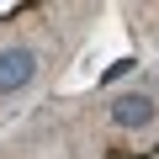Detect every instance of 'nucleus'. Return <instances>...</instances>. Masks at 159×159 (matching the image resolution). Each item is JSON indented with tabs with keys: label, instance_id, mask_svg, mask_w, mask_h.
<instances>
[{
	"label": "nucleus",
	"instance_id": "1",
	"mask_svg": "<svg viewBox=\"0 0 159 159\" xmlns=\"http://www.w3.org/2000/svg\"><path fill=\"white\" fill-rule=\"evenodd\" d=\"M37 80V53L32 48H0V96H16Z\"/></svg>",
	"mask_w": 159,
	"mask_h": 159
},
{
	"label": "nucleus",
	"instance_id": "2",
	"mask_svg": "<svg viewBox=\"0 0 159 159\" xmlns=\"http://www.w3.org/2000/svg\"><path fill=\"white\" fill-rule=\"evenodd\" d=\"M111 122H117L122 133H138V127H148V122H154V101H148L143 90H127V96H117V101H111Z\"/></svg>",
	"mask_w": 159,
	"mask_h": 159
},
{
	"label": "nucleus",
	"instance_id": "3",
	"mask_svg": "<svg viewBox=\"0 0 159 159\" xmlns=\"http://www.w3.org/2000/svg\"><path fill=\"white\" fill-rule=\"evenodd\" d=\"M122 74H133V58H117V64L106 69V80H122Z\"/></svg>",
	"mask_w": 159,
	"mask_h": 159
}]
</instances>
